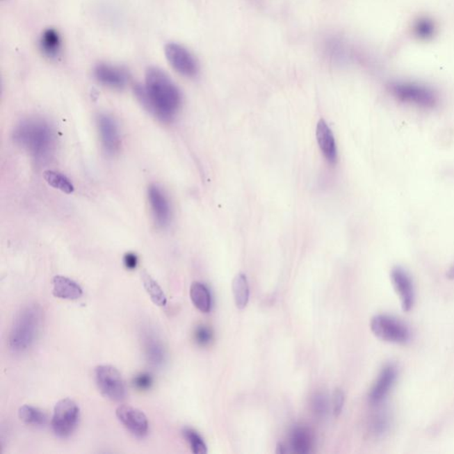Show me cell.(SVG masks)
<instances>
[{
    "mask_svg": "<svg viewBox=\"0 0 454 454\" xmlns=\"http://www.w3.org/2000/svg\"><path fill=\"white\" fill-rule=\"evenodd\" d=\"M134 92L143 107L163 122H170L182 105L179 87L164 70L150 67L144 85L134 87Z\"/></svg>",
    "mask_w": 454,
    "mask_h": 454,
    "instance_id": "6da1fadb",
    "label": "cell"
},
{
    "mask_svg": "<svg viewBox=\"0 0 454 454\" xmlns=\"http://www.w3.org/2000/svg\"><path fill=\"white\" fill-rule=\"evenodd\" d=\"M16 144L24 148L38 162L49 160L56 150V130L41 118H29L22 121L14 131Z\"/></svg>",
    "mask_w": 454,
    "mask_h": 454,
    "instance_id": "7a4b0ae2",
    "label": "cell"
},
{
    "mask_svg": "<svg viewBox=\"0 0 454 454\" xmlns=\"http://www.w3.org/2000/svg\"><path fill=\"white\" fill-rule=\"evenodd\" d=\"M42 310L37 305H27L16 315L8 337L12 352L22 353L33 346L40 334Z\"/></svg>",
    "mask_w": 454,
    "mask_h": 454,
    "instance_id": "3957f363",
    "label": "cell"
},
{
    "mask_svg": "<svg viewBox=\"0 0 454 454\" xmlns=\"http://www.w3.org/2000/svg\"><path fill=\"white\" fill-rule=\"evenodd\" d=\"M95 378L103 397L113 402H122L127 398V386L123 376L115 366H98L95 370Z\"/></svg>",
    "mask_w": 454,
    "mask_h": 454,
    "instance_id": "277c9868",
    "label": "cell"
},
{
    "mask_svg": "<svg viewBox=\"0 0 454 454\" xmlns=\"http://www.w3.org/2000/svg\"><path fill=\"white\" fill-rule=\"evenodd\" d=\"M370 328L376 337L384 342L404 344L411 338L407 325L389 315H376L370 322Z\"/></svg>",
    "mask_w": 454,
    "mask_h": 454,
    "instance_id": "5b68a950",
    "label": "cell"
},
{
    "mask_svg": "<svg viewBox=\"0 0 454 454\" xmlns=\"http://www.w3.org/2000/svg\"><path fill=\"white\" fill-rule=\"evenodd\" d=\"M80 418V409L75 401L63 398L58 402L51 418V429L57 437L65 439L76 429Z\"/></svg>",
    "mask_w": 454,
    "mask_h": 454,
    "instance_id": "8992f818",
    "label": "cell"
},
{
    "mask_svg": "<svg viewBox=\"0 0 454 454\" xmlns=\"http://www.w3.org/2000/svg\"><path fill=\"white\" fill-rule=\"evenodd\" d=\"M389 92L400 102L412 103L420 107L431 108L437 103L436 93L429 87L414 83H391Z\"/></svg>",
    "mask_w": 454,
    "mask_h": 454,
    "instance_id": "52a82bcc",
    "label": "cell"
},
{
    "mask_svg": "<svg viewBox=\"0 0 454 454\" xmlns=\"http://www.w3.org/2000/svg\"><path fill=\"white\" fill-rule=\"evenodd\" d=\"M164 54L176 72L186 77H195L199 72V63L188 48L175 42L164 47Z\"/></svg>",
    "mask_w": 454,
    "mask_h": 454,
    "instance_id": "ba28073f",
    "label": "cell"
},
{
    "mask_svg": "<svg viewBox=\"0 0 454 454\" xmlns=\"http://www.w3.org/2000/svg\"><path fill=\"white\" fill-rule=\"evenodd\" d=\"M93 76L101 85L111 89H123L130 80L124 67L108 63L97 64L93 70Z\"/></svg>",
    "mask_w": 454,
    "mask_h": 454,
    "instance_id": "9c48e42d",
    "label": "cell"
},
{
    "mask_svg": "<svg viewBox=\"0 0 454 454\" xmlns=\"http://www.w3.org/2000/svg\"><path fill=\"white\" fill-rule=\"evenodd\" d=\"M115 414L122 424L138 437H143L148 432V421L146 414L131 405H121Z\"/></svg>",
    "mask_w": 454,
    "mask_h": 454,
    "instance_id": "30bf717a",
    "label": "cell"
},
{
    "mask_svg": "<svg viewBox=\"0 0 454 454\" xmlns=\"http://www.w3.org/2000/svg\"><path fill=\"white\" fill-rule=\"evenodd\" d=\"M148 201L157 225L161 227H167L172 218V209L165 193L159 186H150L148 188Z\"/></svg>",
    "mask_w": 454,
    "mask_h": 454,
    "instance_id": "8fae6325",
    "label": "cell"
},
{
    "mask_svg": "<svg viewBox=\"0 0 454 454\" xmlns=\"http://www.w3.org/2000/svg\"><path fill=\"white\" fill-rule=\"evenodd\" d=\"M99 137L105 152L114 154L121 145L120 133L115 119L108 114L99 115L97 118Z\"/></svg>",
    "mask_w": 454,
    "mask_h": 454,
    "instance_id": "7c38bea8",
    "label": "cell"
},
{
    "mask_svg": "<svg viewBox=\"0 0 454 454\" xmlns=\"http://www.w3.org/2000/svg\"><path fill=\"white\" fill-rule=\"evenodd\" d=\"M391 279L395 291L400 299L402 309L409 311L414 304V286L410 275L400 267L392 269Z\"/></svg>",
    "mask_w": 454,
    "mask_h": 454,
    "instance_id": "4fadbf2b",
    "label": "cell"
},
{
    "mask_svg": "<svg viewBox=\"0 0 454 454\" xmlns=\"http://www.w3.org/2000/svg\"><path fill=\"white\" fill-rule=\"evenodd\" d=\"M397 376L398 371L395 366L388 365L383 368L369 393V400L372 404L378 405L387 397Z\"/></svg>",
    "mask_w": 454,
    "mask_h": 454,
    "instance_id": "5bb4252c",
    "label": "cell"
},
{
    "mask_svg": "<svg viewBox=\"0 0 454 454\" xmlns=\"http://www.w3.org/2000/svg\"><path fill=\"white\" fill-rule=\"evenodd\" d=\"M143 346L147 362L154 368H162L166 362V350L162 341L153 332L146 331L143 334Z\"/></svg>",
    "mask_w": 454,
    "mask_h": 454,
    "instance_id": "9a60e30c",
    "label": "cell"
},
{
    "mask_svg": "<svg viewBox=\"0 0 454 454\" xmlns=\"http://www.w3.org/2000/svg\"><path fill=\"white\" fill-rule=\"evenodd\" d=\"M316 136L322 154L330 163H336L337 160V149L336 140L332 133L331 129L328 127L326 122L321 119L318 122L316 130Z\"/></svg>",
    "mask_w": 454,
    "mask_h": 454,
    "instance_id": "2e32d148",
    "label": "cell"
},
{
    "mask_svg": "<svg viewBox=\"0 0 454 454\" xmlns=\"http://www.w3.org/2000/svg\"><path fill=\"white\" fill-rule=\"evenodd\" d=\"M53 295L65 300H77L83 295V289L76 282L65 276L57 275L51 282Z\"/></svg>",
    "mask_w": 454,
    "mask_h": 454,
    "instance_id": "e0dca14e",
    "label": "cell"
},
{
    "mask_svg": "<svg viewBox=\"0 0 454 454\" xmlns=\"http://www.w3.org/2000/svg\"><path fill=\"white\" fill-rule=\"evenodd\" d=\"M38 44L44 56L56 59L62 53L63 38L56 29L48 28L42 32Z\"/></svg>",
    "mask_w": 454,
    "mask_h": 454,
    "instance_id": "ac0fdd59",
    "label": "cell"
},
{
    "mask_svg": "<svg viewBox=\"0 0 454 454\" xmlns=\"http://www.w3.org/2000/svg\"><path fill=\"white\" fill-rule=\"evenodd\" d=\"M314 446V437L311 430L305 426H295L289 437V448L298 454L311 453Z\"/></svg>",
    "mask_w": 454,
    "mask_h": 454,
    "instance_id": "d6986e66",
    "label": "cell"
},
{
    "mask_svg": "<svg viewBox=\"0 0 454 454\" xmlns=\"http://www.w3.org/2000/svg\"><path fill=\"white\" fill-rule=\"evenodd\" d=\"M190 298L195 307L200 311L208 314L211 311L212 307V298L211 292L204 283L195 282L190 288Z\"/></svg>",
    "mask_w": 454,
    "mask_h": 454,
    "instance_id": "ffe728a7",
    "label": "cell"
},
{
    "mask_svg": "<svg viewBox=\"0 0 454 454\" xmlns=\"http://www.w3.org/2000/svg\"><path fill=\"white\" fill-rule=\"evenodd\" d=\"M235 305L238 309H244L250 300V286L246 275L239 273L234 277L232 284Z\"/></svg>",
    "mask_w": 454,
    "mask_h": 454,
    "instance_id": "44dd1931",
    "label": "cell"
},
{
    "mask_svg": "<svg viewBox=\"0 0 454 454\" xmlns=\"http://www.w3.org/2000/svg\"><path fill=\"white\" fill-rule=\"evenodd\" d=\"M18 416L22 423L29 426L42 428L47 423V414L40 409L30 405H24L19 408Z\"/></svg>",
    "mask_w": 454,
    "mask_h": 454,
    "instance_id": "7402d4cb",
    "label": "cell"
},
{
    "mask_svg": "<svg viewBox=\"0 0 454 454\" xmlns=\"http://www.w3.org/2000/svg\"><path fill=\"white\" fill-rule=\"evenodd\" d=\"M141 281H143L145 291L149 295L151 300L157 307H163L167 305L165 294L157 283L147 272L141 273Z\"/></svg>",
    "mask_w": 454,
    "mask_h": 454,
    "instance_id": "603a6c76",
    "label": "cell"
},
{
    "mask_svg": "<svg viewBox=\"0 0 454 454\" xmlns=\"http://www.w3.org/2000/svg\"><path fill=\"white\" fill-rule=\"evenodd\" d=\"M44 179L51 188L60 190L65 194H72L74 192V186L66 176L62 173L46 170L44 172Z\"/></svg>",
    "mask_w": 454,
    "mask_h": 454,
    "instance_id": "cb8c5ba5",
    "label": "cell"
},
{
    "mask_svg": "<svg viewBox=\"0 0 454 454\" xmlns=\"http://www.w3.org/2000/svg\"><path fill=\"white\" fill-rule=\"evenodd\" d=\"M183 437L189 444L192 452L195 454H206L208 453L207 446L202 437L195 430L190 428H184L182 430Z\"/></svg>",
    "mask_w": 454,
    "mask_h": 454,
    "instance_id": "d4e9b609",
    "label": "cell"
},
{
    "mask_svg": "<svg viewBox=\"0 0 454 454\" xmlns=\"http://www.w3.org/2000/svg\"><path fill=\"white\" fill-rule=\"evenodd\" d=\"M415 36L420 40H428L432 38L436 31L434 22L429 18H420L414 26Z\"/></svg>",
    "mask_w": 454,
    "mask_h": 454,
    "instance_id": "484cf974",
    "label": "cell"
},
{
    "mask_svg": "<svg viewBox=\"0 0 454 454\" xmlns=\"http://www.w3.org/2000/svg\"><path fill=\"white\" fill-rule=\"evenodd\" d=\"M327 51L328 56L332 59L337 60V62L346 60L347 51L342 42L338 41L337 40H330L327 43Z\"/></svg>",
    "mask_w": 454,
    "mask_h": 454,
    "instance_id": "4316f807",
    "label": "cell"
},
{
    "mask_svg": "<svg viewBox=\"0 0 454 454\" xmlns=\"http://www.w3.org/2000/svg\"><path fill=\"white\" fill-rule=\"evenodd\" d=\"M153 382L152 375L148 373H138V375L134 376L133 382H131L133 387L138 389V391H147V389L152 387Z\"/></svg>",
    "mask_w": 454,
    "mask_h": 454,
    "instance_id": "83f0119b",
    "label": "cell"
},
{
    "mask_svg": "<svg viewBox=\"0 0 454 454\" xmlns=\"http://www.w3.org/2000/svg\"><path fill=\"white\" fill-rule=\"evenodd\" d=\"M212 337H213V334H212V332L209 327L206 326H199L196 328L195 332V340L196 343L199 344V346H208V344L211 342Z\"/></svg>",
    "mask_w": 454,
    "mask_h": 454,
    "instance_id": "f1b7e54d",
    "label": "cell"
},
{
    "mask_svg": "<svg viewBox=\"0 0 454 454\" xmlns=\"http://www.w3.org/2000/svg\"><path fill=\"white\" fill-rule=\"evenodd\" d=\"M344 404V394L340 389H337L332 396V410L334 416L338 417L342 413Z\"/></svg>",
    "mask_w": 454,
    "mask_h": 454,
    "instance_id": "f546056e",
    "label": "cell"
},
{
    "mask_svg": "<svg viewBox=\"0 0 454 454\" xmlns=\"http://www.w3.org/2000/svg\"><path fill=\"white\" fill-rule=\"evenodd\" d=\"M312 407H314V411L316 414L324 415L327 413V401L326 397L322 394L315 395L314 399H312Z\"/></svg>",
    "mask_w": 454,
    "mask_h": 454,
    "instance_id": "4dcf8cb0",
    "label": "cell"
},
{
    "mask_svg": "<svg viewBox=\"0 0 454 454\" xmlns=\"http://www.w3.org/2000/svg\"><path fill=\"white\" fill-rule=\"evenodd\" d=\"M138 259L136 254L129 252L124 257V265L128 270H134L137 268Z\"/></svg>",
    "mask_w": 454,
    "mask_h": 454,
    "instance_id": "1f68e13d",
    "label": "cell"
},
{
    "mask_svg": "<svg viewBox=\"0 0 454 454\" xmlns=\"http://www.w3.org/2000/svg\"><path fill=\"white\" fill-rule=\"evenodd\" d=\"M449 279H454V265L451 267L449 272L447 273Z\"/></svg>",
    "mask_w": 454,
    "mask_h": 454,
    "instance_id": "d6a6232c",
    "label": "cell"
}]
</instances>
